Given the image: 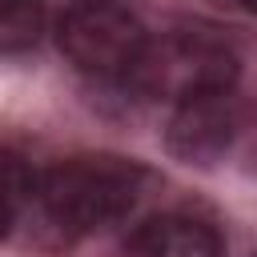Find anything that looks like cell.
Instances as JSON below:
<instances>
[{
    "instance_id": "cell-1",
    "label": "cell",
    "mask_w": 257,
    "mask_h": 257,
    "mask_svg": "<svg viewBox=\"0 0 257 257\" xmlns=\"http://www.w3.org/2000/svg\"><path fill=\"white\" fill-rule=\"evenodd\" d=\"M145 169L116 153H84L56 161L36 181V197L44 213L64 233H96L128 217L137 197L145 193Z\"/></svg>"
},
{
    "instance_id": "cell-2",
    "label": "cell",
    "mask_w": 257,
    "mask_h": 257,
    "mask_svg": "<svg viewBox=\"0 0 257 257\" xmlns=\"http://www.w3.org/2000/svg\"><path fill=\"white\" fill-rule=\"evenodd\" d=\"M56 44L88 76H128L149 32L116 0H76L56 20Z\"/></svg>"
},
{
    "instance_id": "cell-3",
    "label": "cell",
    "mask_w": 257,
    "mask_h": 257,
    "mask_svg": "<svg viewBox=\"0 0 257 257\" xmlns=\"http://www.w3.org/2000/svg\"><path fill=\"white\" fill-rule=\"evenodd\" d=\"M128 80L145 96H169L185 100L213 88H233L237 80V56L201 32H173L161 44H145L141 60L133 64Z\"/></svg>"
},
{
    "instance_id": "cell-4",
    "label": "cell",
    "mask_w": 257,
    "mask_h": 257,
    "mask_svg": "<svg viewBox=\"0 0 257 257\" xmlns=\"http://www.w3.org/2000/svg\"><path fill=\"white\" fill-rule=\"evenodd\" d=\"M237 128H241V108L233 88H213L177 100L165 128V145L185 165H213L229 153Z\"/></svg>"
},
{
    "instance_id": "cell-5",
    "label": "cell",
    "mask_w": 257,
    "mask_h": 257,
    "mask_svg": "<svg viewBox=\"0 0 257 257\" xmlns=\"http://www.w3.org/2000/svg\"><path fill=\"white\" fill-rule=\"evenodd\" d=\"M221 233L189 213H161L141 221L128 241H124V257H221Z\"/></svg>"
},
{
    "instance_id": "cell-6",
    "label": "cell",
    "mask_w": 257,
    "mask_h": 257,
    "mask_svg": "<svg viewBox=\"0 0 257 257\" xmlns=\"http://www.w3.org/2000/svg\"><path fill=\"white\" fill-rule=\"evenodd\" d=\"M32 193V177L28 169L12 157V153H0V241L12 233L16 217H20V201Z\"/></svg>"
},
{
    "instance_id": "cell-7",
    "label": "cell",
    "mask_w": 257,
    "mask_h": 257,
    "mask_svg": "<svg viewBox=\"0 0 257 257\" xmlns=\"http://www.w3.org/2000/svg\"><path fill=\"white\" fill-rule=\"evenodd\" d=\"M245 4H249V8H257V0H245Z\"/></svg>"
}]
</instances>
